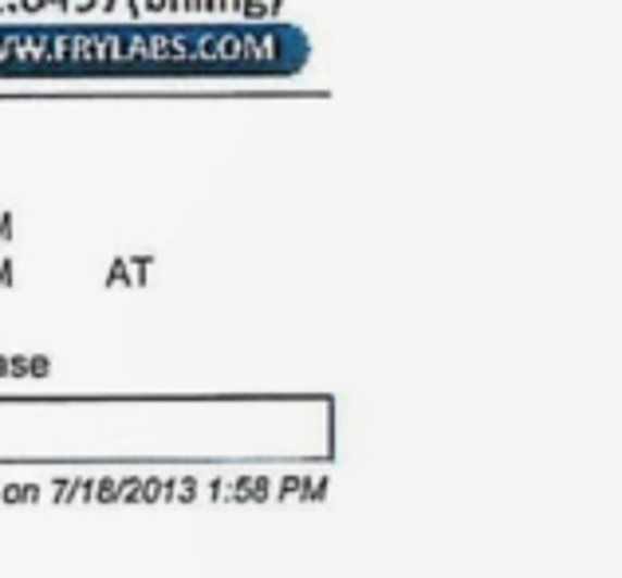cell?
Listing matches in <instances>:
<instances>
[{
	"mask_svg": "<svg viewBox=\"0 0 622 578\" xmlns=\"http://www.w3.org/2000/svg\"><path fill=\"white\" fill-rule=\"evenodd\" d=\"M240 12L245 16H269V4L264 0H240Z\"/></svg>",
	"mask_w": 622,
	"mask_h": 578,
	"instance_id": "1",
	"label": "cell"
},
{
	"mask_svg": "<svg viewBox=\"0 0 622 578\" xmlns=\"http://www.w3.org/2000/svg\"><path fill=\"white\" fill-rule=\"evenodd\" d=\"M99 4H103V0H72V9H75V12H95Z\"/></svg>",
	"mask_w": 622,
	"mask_h": 578,
	"instance_id": "2",
	"label": "cell"
},
{
	"mask_svg": "<svg viewBox=\"0 0 622 578\" xmlns=\"http://www.w3.org/2000/svg\"><path fill=\"white\" fill-rule=\"evenodd\" d=\"M21 9L24 12H40V9H48V0H21Z\"/></svg>",
	"mask_w": 622,
	"mask_h": 578,
	"instance_id": "3",
	"label": "cell"
},
{
	"mask_svg": "<svg viewBox=\"0 0 622 578\" xmlns=\"http://www.w3.org/2000/svg\"><path fill=\"white\" fill-rule=\"evenodd\" d=\"M130 16H135V21L142 16V0H130Z\"/></svg>",
	"mask_w": 622,
	"mask_h": 578,
	"instance_id": "4",
	"label": "cell"
},
{
	"mask_svg": "<svg viewBox=\"0 0 622 578\" xmlns=\"http://www.w3.org/2000/svg\"><path fill=\"white\" fill-rule=\"evenodd\" d=\"M146 9H154V12H158V9H166V0H146Z\"/></svg>",
	"mask_w": 622,
	"mask_h": 578,
	"instance_id": "5",
	"label": "cell"
},
{
	"mask_svg": "<svg viewBox=\"0 0 622 578\" xmlns=\"http://www.w3.org/2000/svg\"><path fill=\"white\" fill-rule=\"evenodd\" d=\"M48 4H55V9H72V0H48Z\"/></svg>",
	"mask_w": 622,
	"mask_h": 578,
	"instance_id": "6",
	"label": "cell"
},
{
	"mask_svg": "<svg viewBox=\"0 0 622 578\" xmlns=\"http://www.w3.org/2000/svg\"><path fill=\"white\" fill-rule=\"evenodd\" d=\"M221 4H225V9H237L240 12V0H221Z\"/></svg>",
	"mask_w": 622,
	"mask_h": 578,
	"instance_id": "7",
	"label": "cell"
},
{
	"mask_svg": "<svg viewBox=\"0 0 622 578\" xmlns=\"http://www.w3.org/2000/svg\"><path fill=\"white\" fill-rule=\"evenodd\" d=\"M114 4H119V0H103V4H99V9H103V12H111Z\"/></svg>",
	"mask_w": 622,
	"mask_h": 578,
	"instance_id": "8",
	"label": "cell"
},
{
	"mask_svg": "<svg viewBox=\"0 0 622 578\" xmlns=\"http://www.w3.org/2000/svg\"><path fill=\"white\" fill-rule=\"evenodd\" d=\"M166 4H170V9H174V12L182 9V0H166Z\"/></svg>",
	"mask_w": 622,
	"mask_h": 578,
	"instance_id": "9",
	"label": "cell"
}]
</instances>
